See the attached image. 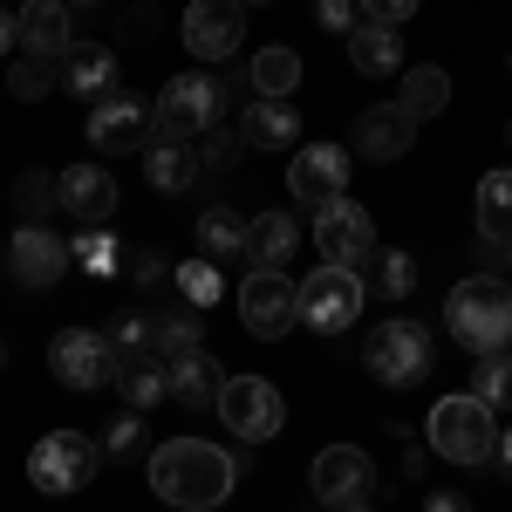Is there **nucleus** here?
<instances>
[{
  "label": "nucleus",
  "mask_w": 512,
  "mask_h": 512,
  "mask_svg": "<svg viewBox=\"0 0 512 512\" xmlns=\"http://www.w3.org/2000/svg\"><path fill=\"white\" fill-rule=\"evenodd\" d=\"M362 369H369L383 390H417V383L431 376V335L410 315L383 321V328L369 335V349H362Z\"/></svg>",
  "instance_id": "obj_4"
},
{
  "label": "nucleus",
  "mask_w": 512,
  "mask_h": 512,
  "mask_svg": "<svg viewBox=\"0 0 512 512\" xmlns=\"http://www.w3.org/2000/svg\"><path fill=\"white\" fill-rule=\"evenodd\" d=\"M55 205H62L76 226H103V219L117 212V178H110L103 164H69V171L55 178Z\"/></svg>",
  "instance_id": "obj_17"
},
{
  "label": "nucleus",
  "mask_w": 512,
  "mask_h": 512,
  "mask_svg": "<svg viewBox=\"0 0 512 512\" xmlns=\"http://www.w3.org/2000/svg\"><path fill=\"white\" fill-rule=\"evenodd\" d=\"M233 151H239L233 130H212V137H205V164H233Z\"/></svg>",
  "instance_id": "obj_40"
},
{
  "label": "nucleus",
  "mask_w": 512,
  "mask_h": 512,
  "mask_svg": "<svg viewBox=\"0 0 512 512\" xmlns=\"http://www.w3.org/2000/svg\"><path fill=\"white\" fill-rule=\"evenodd\" d=\"M151 117H158L164 137H205L212 123L226 117V82H212V76H171L158 89V103H151Z\"/></svg>",
  "instance_id": "obj_6"
},
{
  "label": "nucleus",
  "mask_w": 512,
  "mask_h": 512,
  "mask_svg": "<svg viewBox=\"0 0 512 512\" xmlns=\"http://www.w3.org/2000/svg\"><path fill=\"white\" fill-rule=\"evenodd\" d=\"M130 274L151 287V280H164V260H158V253H137V267H130Z\"/></svg>",
  "instance_id": "obj_42"
},
{
  "label": "nucleus",
  "mask_w": 512,
  "mask_h": 512,
  "mask_svg": "<svg viewBox=\"0 0 512 512\" xmlns=\"http://www.w3.org/2000/svg\"><path fill=\"white\" fill-rule=\"evenodd\" d=\"M144 171H151V185L158 192H185V185H198L212 164H205V151H198L192 137H151V151H144Z\"/></svg>",
  "instance_id": "obj_19"
},
{
  "label": "nucleus",
  "mask_w": 512,
  "mask_h": 512,
  "mask_svg": "<svg viewBox=\"0 0 512 512\" xmlns=\"http://www.w3.org/2000/svg\"><path fill=\"white\" fill-rule=\"evenodd\" d=\"M219 417H226V431H233L239 444H267V437L287 424V396H280L267 376H226Z\"/></svg>",
  "instance_id": "obj_8"
},
{
  "label": "nucleus",
  "mask_w": 512,
  "mask_h": 512,
  "mask_svg": "<svg viewBox=\"0 0 512 512\" xmlns=\"http://www.w3.org/2000/svg\"><path fill=\"white\" fill-rule=\"evenodd\" d=\"M472 396H485L492 410H512V355H478Z\"/></svg>",
  "instance_id": "obj_33"
},
{
  "label": "nucleus",
  "mask_w": 512,
  "mask_h": 512,
  "mask_svg": "<svg viewBox=\"0 0 512 512\" xmlns=\"http://www.w3.org/2000/svg\"><path fill=\"white\" fill-rule=\"evenodd\" d=\"M410 287H417V260H410V253H383V294L403 301Z\"/></svg>",
  "instance_id": "obj_36"
},
{
  "label": "nucleus",
  "mask_w": 512,
  "mask_h": 512,
  "mask_svg": "<svg viewBox=\"0 0 512 512\" xmlns=\"http://www.w3.org/2000/svg\"><path fill=\"white\" fill-rule=\"evenodd\" d=\"M96 465H103V444L96 437H82V431H48L28 451V478H35L41 492H82L89 478H96Z\"/></svg>",
  "instance_id": "obj_7"
},
{
  "label": "nucleus",
  "mask_w": 512,
  "mask_h": 512,
  "mask_svg": "<svg viewBox=\"0 0 512 512\" xmlns=\"http://www.w3.org/2000/svg\"><path fill=\"white\" fill-rule=\"evenodd\" d=\"M233 451L226 444H205V437H171L151 451V492L164 506H185V512H212L226 492H233Z\"/></svg>",
  "instance_id": "obj_1"
},
{
  "label": "nucleus",
  "mask_w": 512,
  "mask_h": 512,
  "mask_svg": "<svg viewBox=\"0 0 512 512\" xmlns=\"http://www.w3.org/2000/svg\"><path fill=\"white\" fill-rule=\"evenodd\" d=\"M198 260H212V267L246 260V226H239L226 205H205V212H198Z\"/></svg>",
  "instance_id": "obj_26"
},
{
  "label": "nucleus",
  "mask_w": 512,
  "mask_h": 512,
  "mask_svg": "<svg viewBox=\"0 0 512 512\" xmlns=\"http://www.w3.org/2000/svg\"><path fill=\"white\" fill-rule=\"evenodd\" d=\"M7 48H21V21H14V14H0V55H7Z\"/></svg>",
  "instance_id": "obj_44"
},
{
  "label": "nucleus",
  "mask_w": 512,
  "mask_h": 512,
  "mask_svg": "<svg viewBox=\"0 0 512 512\" xmlns=\"http://www.w3.org/2000/svg\"><path fill=\"white\" fill-rule=\"evenodd\" d=\"M151 137H158V117H151L130 89L89 103V144H96V151H151Z\"/></svg>",
  "instance_id": "obj_13"
},
{
  "label": "nucleus",
  "mask_w": 512,
  "mask_h": 512,
  "mask_svg": "<svg viewBox=\"0 0 512 512\" xmlns=\"http://www.w3.org/2000/svg\"><path fill=\"white\" fill-rule=\"evenodd\" d=\"M417 7H424V0H362V21H376V28H403Z\"/></svg>",
  "instance_id": "obj_38"
},
{
  "label": "nucleus",
  "mask_w": 512,
  "mask_h": 512,
  "mask_svg": "<svg viewBox=\"0 0 512 512\" xmlns=\"http://www.w3.org/2000/svg\"><path fill=\"white\" fill-rule=\"evenodd\" d=\"M478 233H485V246H512V171L478 178Z\"/></svg>",
  "instance_id": "obj_27"
},
{
  "label": "nucleus",
  "mask_w": 512,
  "mask_h": 512,
  "mask_svg": "<svg viewBox=\"0 0 512 512\" xmlns=\"http://www.w3.org/2000/svg\"><path fill=\"white\" fill-rule=\"evenodd\" d=\"M294 137H301V117L287 96H253L239 110V144H253V151H287Z\"/></svg>",
  "instance_id": "obj_21"
},
{
  "label": "nucleus",
  "mask_w": 512,
  "mask_h": 512,
  "mask_svg": "<svg viewBox=\"0 0 512 512\" xmlns=\"http://www.w3.org/2000/svg\"><path fill=\"white\" fill-rule=\"evenodd\" d=\"M424 512H472V506H465L458 492H431V499H424Z\"/></svg>",
  "instance_id": "obj_43"
},
{
  "label": "nucleus",
  "mask_w": 512,
  "mask_h": 512,
  "mask_svg": "<svg viewBox=\"0 0 512 512\" xmlns=\"http://www.w3.org/2000/svg\"><path fill=\"white\" fill-rule=\"evenodd\" d=\"M499 465H506V478H512V437H499Z\"/></svg>",
  "instance_id": "obj_45"
},
{
  "label": "nucleus",
  "mask_w": 512,
  "mask_h": 512,
  "mask_svg": "<svg viewBox=\"0 0 512 512\" xmlns=\"http://www.w3.org/2000/svg\"><path fill=\"white\" fill-rule=\"evenodd\" d=\"M226 267H212V260H185V267H178V287H185V301H192V308H212V301H219V294H226Z\"/></svg>",
  "instance_id": "obj_34"
},
{
  "label": "nucleus",
  "mask_w": 512,
  "mask_h": 512,
  "mask_svg": "<svg viewBox=\"0 0 512 512\" xmlns=\"http://www.w3.org/2000/svg\"><path fill=\"white\" fill-rule=\"evenodd\" d=\"M69 239L55 233V226H41V219H28L21 233H14V280L21 287H55V280L69 274Z\"/></svg>",
  "instance_id": "obj_16"
},
{
  "label": "nucleus",
  "mask_w": 512,
  "mask_h": 512,
  "mask_svg": "<svg viewBox=\"0 0 512 512\" xmlns=\"http://www.w3.org/2000/svg\"><path fill=\"white\" fill-rule=\"evenodd\" d=\"M315 21H321V28H335V35L349 41V28L362 21V0H315Z\"/></svg>",
  "instance_id": "obj_37"
},
{
  "label": "nucleus",
  "mask_w": 512,
  "mask_h": 512,
  "mask_svg": "<svg viewBox=\"0 0 512 512\" xmlns=\"http://www.w3.org/2000/svg\"><path fill=\"white\" fill-rule=\"evenodd\" d=\"M294 301H301V321H308L315 335H342V328L362 315V274L321 260L315 274L301 280V294H294Z\"/></svg>",
  "instance_id": "obj_9"
},
{
  "label": "nucleus",
  "mask_w": 512,
  "mask_h": 512,
  "mask_svg": "<svg viewBox=\"0 0 512 512\" xmlns=\"http://www.w3.org/2000/svg\"><path fill=\"white\" fill-rule=\"evenodd\" d=\"M7 82H14V96H21V103H35V96H48V89L62 82V62L21 48V55H14V69H7Z\"/></svg>",
  "instance_id": "obj_31"
},
{
  "label": "nucleus",
  "mask_w": 512,
  "mask_h": 512,
  "mask_svg": "<svg viewBox=\"0 0 512 512\" xmlns=\"http://www.w3.org/2000/svg\"><path fill=\"white\" fill-rule=\"evenodd\" d=\"M410 117L424 123V117H437L444 103H451V76L437 69V62H424V69H403V96H396Z\"/></svg>",
  "instance_id": "obj_29"
},
{
  "label": "nucleus",
  "mask_w": 512,
  "mask_h": 512,
  "mask_svg": "<svg viewBox=\"0 0 512 512\" xmlns=\"http://www.w3.org/2000/svg\"><path fill=\"white\" fill-rule=\"evenodd\" d=\"M321 506L349 512V506H369V492H376V465H369V451H355V444H328L315 458V472H308Z\"/></svg>",
  "instance_id": "obj_12"
},
{
  "label": "nucleus",
  "mask_w": 512,
  "mask_h": 512,
  "mask_svg": "<svg viewBox=\"0 0 512 512\" xmlns=\"http://www.w3.org/2000/svg\"><path fill=\"white\" fill-rule=\"evenodd\" d=\"M431 451L451 465H492L499 458V410L485 396H437L431 410Z\"/></svg>",
  "instance_id": "obj_3"
},
{
  "label": "nucleus",
  "mask_w": 512,
  "mask_h": 512,
  "mask_svg": "<svg viewBox=\"0 0 512 512\" xmlns=\"http://www.w3.org/2000/svg\"><path fill=\"white\" fill-rule=\"evenodd\" d=\"M287 185H294V205H335V198H349V151L342 144H308V151H294V171H287Z\"/></svg>",
  "instance_id": "obj_14"
},
{
  "label": "nucleus",
  "mask_w": 512,
  "mask_h": 512,
  "mask_svg": "<svg viewBox=\"0 0 512 512\" xmlns=\"http://www.w3.org/2000/svg\"><path fill=\"white\" fill-rule=\"evenodd\" d=\"M410 144H417V117L403 103H376V110H362V123H355V151L369 164H396Z\"/></svg>",
  "instance_id": "obj_18"
},
{
  "label": "nucleus",
  "mask_w": 512,
  "mask_h": 512,
  "mask_svg": "<svg viewBox=\"0 0 512 512\" xmlns=\"http://www.w3.org/2000/svg\"><path fill=\"white\" fill-rule=\"evenodd\" d=\"M14 21H21V48H28V55H55V62H62V55L76 48V28H69V7H62V0H28Z\"/></svg>",
  "instance_id": "obj_23"
},
{
  "label": "nucleus",
  "mask_w": 512,
  "mask_h": 512,
  "mask_svg": "<svg viewBox=\"0 0 512 512\" xmlns=\"http://www.w3.org/2000/svg\"><path fill=\"white\" fill-rule=\"evenodd\" d=\"M239 41H246V7L239 0H192L185 7V48L205 62H226Z\"/></svg>",
  "instance_id": "obj_15"
},
{
  "label": "nucleus",
  "mask_w": 512,
  "mask_h": 512,
  "mask_svg": "<svg viewBox=\"0 0 512 512\" xmlns=\"http://www.w3.org/2000/svg\"><path fill=\"white\" fill-rule=\"evenodd\" d=\"M21 198H28V212H48V198H55V178L28 171V178H21Z\"/></svg>",
  "instance_id": "obj_39"
},
{
  "label": "nucleus",
  "mask_w": 512,
  "mask_h": 512,
  "mask_svg": "<svg viewBox=\"0 0 512 512\" xmlns=\"http://www.w3.org/2000/svg\"><path fill=\"white\" fill-rule=\"evenodd\" d=\"M349 512H369V506H349Z\"/></svg>",
  "instance_id": "obj_48"
},
{
  "label": "nucleus",
  "mask_w": 512,
  "mask_h": 512,
  "mask_svg": "<svg viewBox=\"0 0 512 512\" xmlns=\"http://www.w3.org/2000/svg\"><path fill=\"white\" fill-rule=\"evenodd\" d=\"M137 431H144V417L130 410V417H117V431H110V451H130L137 444Z\"/></svg>",
  "instance_id": "obj_41"
},
{
  "label": "nucleus",
  "mask_w": 512,
  "mask_h": 512,
  "mask_svg": "<svg viewBox=\"0 0 512 512\" xmlns=\"http://www.w3.org/2000/svg\"><path fill=\"white\" fill-rule=\"evenodd\" d=\"M301 82V55L294 48H260L253 55V96H294Z\"/></svg>",
  "instance_id": "obj_30"
},
{
  "label": "nucleus",
  "mask_w": 512,
  "mask_h": 512,
  "mask_svg": "<svg viewBox=\"0 0 512 512\" xmlns=\"http://www.w3.org/2000/svg\"><path fill=\"white\" fill-rule=\"evenodd\" d=\"M69 253H76V267H82V274H96V280H110V274H117V239L103 233V226H82V233L69 239Z\"/></svg>",
  "instance_id": "obj_32"
},
{
  "label": "nucleus",
  "mask_w": 512,
  "mask_h": 512,
  "mask_svg": "<svg viewBox=\"0 0 512 512\" xmlns=\"http://www.w3.org/2000/svg\"><path fill=\"white\" fill-rule=\"evenodd\" d=\"M301 287L287 274H253L239 280V321H246V335H260V342H280L294 321H301V301H294Z\"/></svg>",
  "instance_id": "obj_10"
},
{
  "label": "nucleus",
  "mask_w": 512,
  "mask_h": 512,
  "mask_svg": "<svg viewBox=\"0 0 512 512\" xmlns=\"http://www.w3.org/2000/svg\"><path fill=\"white\" fill-rule=\"evenodd\" d=\"M444 328H451L472 355H499L512 342V287L499 274L458 280L451 301H444Z\"/></svg>",
  "instance_id": "obj_2"
},
{
  "label": "nucleus",
  "mask_w": 512,
  "mask_h": 512,
  "mask_svg": "<svg viewBox=\"0 0 512 512\" xmlns=\"http://www.w3.org/2000/svg\"><path fill=\"white\" fill-rule=\"evenodd\" d=\"M62 7H96V0H62Z\"/></svg>",
  "instance_id": "obj_46"
},
{
  "label": "nucleus",
  "mask_w": 512,
  "mask_h": 512,
  "mask_svg": "<svg viewBox=\"0 0 512 512\" xmlns=\"http://www.w3.org/2000/svg\"><path fill=\"white\" fill-rule=\"evenodd\" d=\"M62 89L69 96H89V103H103V96H117V55L103 48V41H76L69 55H62Z\"/></svg>",
  "instance_id": "obj_20"
},
{
  "label": "nucleus",
  "mask_w": 512,
  "mask_h": 512,
  "mask_svg": "<svg viewBox=\"0 0 512 512\" xmlns=\"http://www.w3.org/2000/svg\"><path fill=\"white\" fill-rule=\"evenodd\" d=\"M164 376H171V396L185 403V410H219V390H226V376H219V362L205 349H185V355H164Z\"/></svg>",
  "instance_id": "obj_22"
},
{
  "label": "nucleus",
  "mask_w": 512,
  "mask_h": 512,
  "mask_svg": "<svg viewBox=\"0 0 512 512\" xmlns=\"http://www.w3.org/2000/svg\"><path fill=\"white\" fill-rule=\"evenodd\" d=\"M239 7H267V0H239Z\"/></svg>",
  "instance_id": "obj_47"
},
{
  "label": "nucleus",
  "mask_w": 512,
  "mask_h": 512,
  "mask_svg": "<svg viewBox=\"0 0 512 512\" xmlns=\"http://www.w3.org/2000/svg\"><path fill=\"white\" fill-rule=\"evenodd\" d=\"M315 246L328 267H355L362 274V260H376V226H369V212L355 198H335V205L315 212Z\"/></svg>",
  "instance_id": "obj_11"
},
{
  "label": "nucleus",
  "mask_w": 512,
  "mask_h": 512,
  "mask_svg": "<svg viewBox=\"0 0 512 512\" xmlns=\"http://www.w3.org/2000/svg\"><path fill=\"white\" fill-rule=\"evenodd\" d=\"M349 62L362 69V76H396L403 69V41H396V28H376V21H355L349 28Z\"/></svg>",
  "instance_id": "obj_25"
},
{
  "label": "nucleus",
  "mask_w": 512,
  "mask_h": 512,
  "mask_svg": "<svg viewBox=\"0 0 512 512\" xmlns=\"http://www.w3.org/2000/svg\"><path fill=\"white\" fill-rule=\"evenodd\" d=\"M294 246H301L294 212H260V219L246 226V260H253L260 274H280V267L294 260Z\"/></svg>",
  "instance_id": "obj_24"
},
{
  "label": "nucleus",
  "mask_w": 512,
  "mask_h": 512,
  "mask_svg": "<svg viewBox=\"0 0 512 512\" xmlns=\"http://www.w3.org/2000/svg\"><path fill=\"white\" fill-rule=\"evenodd\" d=\"M117 390L130 396V410L144 417V410H158L164 396H171V376H164V355H123V376Z\"/></svg>",
  "instance_id": "obj_28"
},
{
  "label": "nucleus",
  "mask_w": 512,
  "mask_h": 512,
  "mask_svg": "<svg viewBox=\"0 0 512 512\" xmlns=\"http://www.w3.org/2000/svg\"><path fill=\"white\" fill-rule=\"evenodd\" d=\"M198 335H205V315H164V321H158V355L198 349Z\"/></svg>",
  "instance_id": "obj_35"
},
{
  "label": "nucleus",
  "mask_w": 512,
  "mask_h": 512,
  "mask_svg": "<svg viewBox=\"0 0 512 512\" xmlns=\"http://www.w3.org/2000/svg\"><path fill=\"white\" fill-rule=\"evenodd\" d=\"M48 369L69 390H110L123 376V349H117V335H103V328H62L48 342Z\"/></svg>",
  "instance_id": "obj_5"
}]
</instances>
